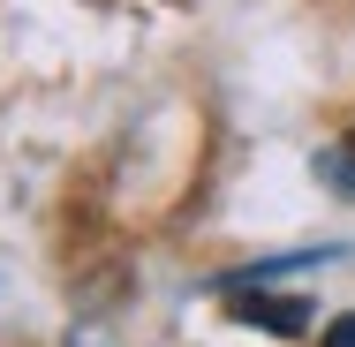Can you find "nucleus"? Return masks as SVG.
<instances>
[{
    "instance_id": "f257e3e1",
    "label": "nucleus",
    "mask_w": 355,
    "mask_h": 347,
    "mask_svg": "<svg viewBox=\"0 0 355 347\" xmlns=\"http://www.w3.org/2000/svg\"><path fill=\"white\" fill-rule=\"evenodd\" d=\"M234 317H250V325H265V332H310V302H272V294H234Z\"/></svg>"
},
{
    "instance_id": "f03ea898",
    "label": "nucleus",
    "mask_w": 355,
    "mask_h": 347,
    "mask_svg": "<svg viewBox=\"0 0 355 347\" xmlns=\"http://www.w3.org/2000/svg\"><path fill=\"white\" fill-rule=\"evenodd\" d=\"M318 181H325L333 197H355V129H348L340 143H325V151H318Z\"/></svg>"
},
{
    "instance_id": "7ed1b4c3",
    "label": "nucleus",
    "mask_w": 355,
    "mask_h": 347,
    "mask_svg": "<svg viewBox=\"0 0 355 347\" xmlns=\"http://www.w3.org/2000/svg\"><path fill=\"white\" fill-rule=\"evenodd\" d=\"M325 347H355V317H333V332H325Z\"/></svg>"
},
{
    "instance_id": "20e7f679",
    "label": "nucleus",
    "mask_w": 355,
    "mask_h": 347,
    "mask_svg": "<svg viewBox=\"0 0 355 347\" xmlns=\"http://www.w3.org/2000/svg\"><path fill=\"white\" fill-rule=\"evenodd\" d=\"M76 347H83V340H76Z\"/></svg>"
}]
</instances>
